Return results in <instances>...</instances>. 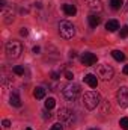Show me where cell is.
I'll use <instances>...</instances> for the list:
<instances>
[{
  "label": "cell",
  "instance_id": "6da1fadb",
  "mask_svg": "<svg viewBox=\"0 0 128 130\" xmlns=\"http://www.w3.org/2000/svg\"><path fill=\"white\" fill-rule=\"evenodd\" d=\"M99 103H101V97H99V94L95 92V91H89V92H86V94L83 95V104H84V107L89 109V110L95 109Z\"/></svg>",
  "mask_w": 128,
  "mask_h": 130
},
{
  "label": "cell",
  "instance_id": "7a4b0ae2",
  "mask_svg": "<svg viewBox=\"0 0 128 130\" xmlns=\"http://www.w3.org/2000/svg\"><path fill=\"white\" fill-rule=\"evenodd\" d=\"M21 53H23V44L20 41H9L6 44V55H8V58L17 59V58L21 56Z\"/></svg>",
  "mask_w": 128,
  "mask_h": 130
},
{
  "label": "cell",
  "instance_id": "3957f363",
  "mask_svg": "<svg viewBox=\"0 0 128 130\" xmlns=\"http://www.w3.org/2000/svg\"><path fill=\"white\" fill-rule=\"evenodd\" d=\"M62 94L68 101H75L80 95V86L77 83H68L62 89Z\"/></svg>",
  "mask_w": 128,
  "mask_h": 130
},
{
  "label": "cell",
  "instance_id": "277c9868",
  "mask_svg": "<svg viewBox=\"0 0 128 130\" xmlns=\"http://www.w3.org/2000/svg\"><path fill=\"white\" fill-rule=\"evenodd\" d=\"M59 33H60V36L65 38V39H71L74 36V33H75V27H74V24L71 21L63 20V21L59 23Z\"/></svg>",
  "mask_w": 128,
  "mask_h": 130
},
{
  "label": "cell",
  "instance_id": "5b68a950",
  "mask_svg": "<svg viewBox=\"0 0 128 130\" xmlns=\"http://www.w3.org/2000/svg\"><path fill=\"white\" fill-rule=\"evenodd\" d=\"M96 73H98V76L102 79V80H110L112 77H113V74H115V71H113V68L110 67V65L107 64H102L98 67V70H96Z\"/></svg>",
  "mask_w": 128,
  "mask_h": 130
},
{
  "label": "cell",
  "instance_id": "8992f818",
  "mask_svg": "<svg viewBox=\"0 0 128 130\" xmlns=\"http://www.w3.org/2000/svg\"><path fill=\"white\" fill-rule=\"evenodd\" d=\"M116 98H118V104L121 107H128V86L119 88V91L116 94Z\"/></svg>",
  "mask_w": 128,
  "mask_h": 130
},
{
  "label": "cell",
  "instance_id": "52a82bcc",
  "mask_svg": "<svg viewBox=\"0 0 128 130\" xmlns=\"http://www.w3.org/2000/svg\"><path fill=\"white\" fill-rule=\"evenodd\" d=\"M57 118H59L60 123H72L74 113H72V110H69V109H66V107H62V109L57 112Z\"/></svg>",
  "mask_w": 128,
  "mask_h": 130
},
{
  "label": "cell",
  "instance_id": "ba28073f",
  "mask_svg": "<svg viewBox=\"0 0 128 130\" xmlns=\"http://www.w3.org/2000/svg\"><path fill=\"white\" fill-rule=\"evenodd\" d=\"M81 64L84 65V67H92L94 64H96V56L94 53L86 52V53L81 56Z\"/></svg>",
  "mask_w": 128,
  "mask_h": 130
},
{
  "label": "cell",
  "instance_id": "9c48e42d",
  "mask_svg": "<svg viewBox=\"0 0 128 130\" xmlns=\"http://www.w3.org/2000/svg\"><path fill=\"white\" fill-rule=\"evenodd\" d=\"M88 3V8L92 14H96V12H101L102 11V5H101V0H86Z\"/></svg>",
  "mask_w": 128,
  "mask_h": 130
},
{
  "label": "cell",
  "instance_id": "30bf717a",
  "mask_svg": "<svg viewBox=\"0 0 128 130\" xmlns=\"http://www.w3.org/2000/svg\"><path fill=\"white\" fill-rule=\"evenodd\" d=\"M62 9H63V12L68 17H72V15L77 14V8H75L74 5H69V3H65L63 6H62Z\"/></svg>",
  "mask_w": 128,
  "mask_h": 130
},
{
  "label": "cell",
  "instance_id": "8fae6325",
  "mask_svg": "<svg viewBox=\"0 0 128 130\" xmlns=\"http://www.w3.org/2000/svg\"><path fill=\"white\" fill-rule=\"evenodd\" d=\"M84 83H88L91 88H96L98 86V79L94 74H86L84 76Z\"/></svg>",
  "mask_w": 128,
  "mask_h": 130
},
{
  "label": "cell",
  "instance_id": "7c38bea8",
  "mask_svg": "<svg viewBox=\"0 0 128 130\" xmlns=\"http://www.w3.org/2000/svg\"><path fill=\"white\" fill-rule=\"evenodd\" d=\"M105 29H107L109 32H116V30L119 29V21H118V20H109L107 24H105Z\"/></svg>",
  "mask_w": 128,
  "mask_h": 130
},
{
  "label": "cell",
  "instance_id": "4fadbf2b",
  "mask_svg": "<svg viewBox=\"0 0 128 130\" xmlns=\"http://www.w3.org/2000/svg\"><path fill=\"white\" fill-rule=\"evenodd\" d=\"M88 20H89V26H91V27H96V26L101 23V18H99L96 14H92V15H89V18H88Z\"/></svg>",
  "mask_w": 128,
  "mask_h": 130
},
{
  "label": "cell",
  "instance_id": "5bb4252c",
  "mask_svg": "<svg viewBox=\"0 0 128 130\" xmlns=\"http://www.w3.org/2000/svg\"><path fill=\"white\" fill-rule=\"evenodd\" d=\"M33 95H35V98L41 100V98L45 97V89H44V88H41V86H38V88L33 91Z\"/></svg>",
  "mask_w": 128,
  "mask_h": 130
},
{
  "label": "cell",
  "instance_id": "9a60e30c",
  "mask_svg": "<svg viewBox=\"0 0 128 130\" xmlns=\"http://www.w3.org/2000/svg\"><path fill=\"white\" fill-rule=\"evenodd\" d=\"M11 104L12 106H15V107H21V100H20V97H18V94H12L11 95Z\"/></svg>",
  "mask_w": 128,
  "mask_h": 130
},
{
  "label": "cell",
  "instance_id": "2e32d148",
  "mask_svg": "<svg viewBox=\"0 0 128 130\" xmlns=\"http://www.w3.org/2000/svg\"><path fill=\"white\" fill-rule=\"evenodd\" d=\"M112 56H113V59H116V61H119V62L125 59V55H124L121 50H113V52H112Z\"/></svg>",
  "mask_w": 128,
  "mask_h": 130
},
{
  "label": "cell",
  "instance_id": "e0dca14e",
  "mask_svg": "<svg viewBox=\"0 0 128 130\" xmlns=\"http://www.w3.org/2000/svg\"><path fill=\"white\" fill-rule=\"evenodd\" d=\"M54 106H56V100L54 98H47L45 100V109L47 110H51Z\"/></svg>",
  "mask_w": 128,
  "mask_h": 130
},
{
  "label": "cell",
  "instance_id": "ac0fdd59",
  "mask_svg": "<svg viewBox=\"0 0 128 130\" xmlns=\"http://www.w3.org/2000/svg\"><path fill=\"white\" fill-rule=\"evenodd\" d=\"M110 6H112V9L118 11V9H121V6H122V0H110Z\"/></svg>",
  "mask_w": 128,
  "mask_h": 130
},
{
  "label": "cell",
  "instance_id": "d6986e66",
  "mask_svg": "<svg viewBox=\"0 0 128 130\" xmlns=\"http://www.w3.org/2000/svg\"><path fill=\"white\" fill-rule=\"evenodd\" d=\"M119 126H121L122 129L128 130V118H127V117H124V118H121V121H119Z\"/></svg>",
  "mask_w": 128,
  "mask_h": 130
},
{
  "label": "cell",
  "instance_id": "ffe728a7",
  "mask_svg": "<svg viewBox=\"0 0 128 130\" xmlns=\"http://www.w3.org/2000/svg\"><path fill=\"white\" fill-rule=\"evenodd\" d=\"M14 73H15L17 76H23V74H24V68L20 67V65H17V67H14Z\"/></svg>",
  "mask_w": 128,
  "mask_h": 130
},
{
  "label": "cell",
  "instance_id": "44dd1931",
  "mask_svg": "<svg viewBox=\"0 0 128 130\" xmlns=\"http://www.w3.org/2000/svg\"><path fill=\"white\" fill-rule=\"evenodd\" d=\"M121 36H122V38H127L128 36V26H125V27L121 29Z\"/></svg>",
  "mask_w": 128,
  "mask_h": 130
},
{
  "label": "cell",
  "instance_id": "7402d4cb",
  "mask_svg": "<svg viewBox=\"0 0 128 130\" xmlns=\"http://www.w3.org/2000/svg\"><path fill=\"white\" fill-rule=\"evenodd\" d=\"M50 130H63V126H62V123H57V124L51 126V129Z\"/></svg>",
  "mask_w": 128,
  "mask_h": 130
},
{
  "label": "cell",
  "instance_id": "603a6c76",
  "mask_svg": "<svg viewBox=\"0 0 128 130\" xmlns=\"http://www.w3.org/2000/svg\"><path fill=\"white\" fill-rule=\"evenodd\" d=\"M65 77H66L68 80H72V79H74V74H72L71 71H65Z\"/></svg>",
  "mask_w": 128,
  "mask_h": 130
},
{
  "label": "cell",
  "instance_id": "cb8c5ba5",
  "mask_svg": "<svg viewBox=\"0 0 128 130\" xmlns=\"http://www.w3.org/2000/svg\"><path fill=\"white\" fill-rule=\"evenodd\" d=\"M2 124H3V127H5V129H8V127L11 126V121H9V120H3V123H2Z\"/></svg>",
  "mask_w": 128,
  "mask_h": 130
},
{
  "label": "cell",
  "instance_id": "d4e9b609",
  "mask_svg": "<svg viewBox=\"0 0 128 130\" xmlns=\"http://www.w3.org/2000/svg\"><path fill=\"white\" fill-rule=\"evenodd\" d=\"M20 33H21V35H23V36H26V35H27V33H29V30H27V29H26V27H21V30H20Z\"/></svg>",
  "mask_w": 128,
  "mask_h": 130
},
{
  "label": "cell",
  "instance_id": "484cf974",
  "mask_svg": "<svg viewBox=\"0 0 128 130\" xmlns=\"http://www.w3.org/2000/svg\"><path fill=\"white\" fill-rule=\"evenodd\" d=\"M51 79L53 80H57L59 79V73H51Z\"/></svg>",
  "mask_w": 128,
  "mask_h": 130
},
{
  "label": "cell",
  "instance_id": "4316f807",
  "mask_svg": "<svg viewBox=\"0 0 128 130\" xmlns=\"http://www.w3.org/2000/svg\"><path fill=\"white\" fill-rule=\"evenodd\" d=\"M39 52H41V48H39L38 45H36V47H33V53H35V55H36V53H39Z\"/></svg>",
  "mask_w": 128,
  "mask_h": 130
},
{
  "label": "cell",
  "instance_id": "83f0119b",
  "mask_svg": "<svg viewBox=\"0 0 128 130\" xmlns=\"http://www.w3.org/2000/svg\"><path fill=\"white\" fill-rule=\"evenodd\" d=\"M122 73H124V74H127V76H128V65H125V67H124V70H122Z\"/></svg>",
  "mask_w": 128,
  "mask_h": 130
},
{
  "label": "cell",
  "instance_id": "f1b7e54d",
  "mask_svg": "<svg viewBox=\"0 0 128 130\" xmlns=\"http://www.w3.org/2000/svg\"><path fill=\"white\" fill-rule=\"evenodd\" d=\"M50 117H51V115H50L47 110H44V118H50Z\"/></svg>",
  "mask_w": 128,
  "mask_h": 130
},
{
  "label": "cell",
  "instance_id": "f546056e",
  "mask_svg": "<svg viewBox=\"0 0 128 130\" xmlns=\"http://www.w3.org/2000/svg\"><path fill=\"white\" fill-rule=\"evenodd\" d=\"M69 56H71V58H75V56H77V53H75V52H71V53H69Z\"/></svg>",
  "mask_w": 128,
  "mask_h": 130
},
{
  "label": "cell",
  "instance_id": "4dcf8cb0",
  "mask_svg": "<svg viewBox=\"0 0 128 130\" xmlns=\"http://www.w3.org/2000/svg\"><path fill=\"white\" fill-rule=\"evenodd\" d=\"M26 130H32V129H30V127H27V129H26Z\"/></svg>",
  "mask_w": 128,
  "mask_h": 130
},
{
  "label": "cell",
  "instance_id": "1f68e13d",
  "mask_svg": "<svg viewBox=\"0 0 128 130\" xmlns=\"http://www.w3.org/2000/svg\"><path fill=\"white\" fill-rule=\"evenodd\" d=\"M91 130H98V129H91Z\"/></svg>",
  "mask_w": 128,
  "mask_h": 130
}]
</instances>
